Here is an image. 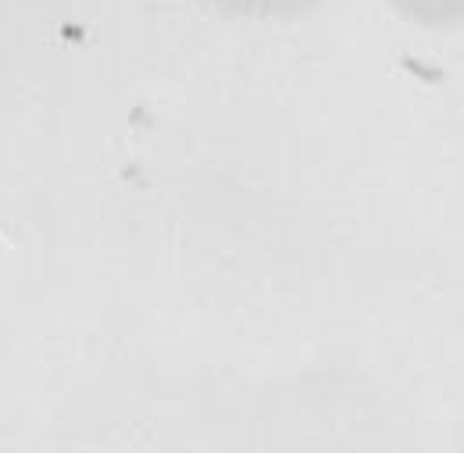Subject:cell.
I'll list each match as a JSON object with an SVG mask.
<instances>
[{"label":"cell","instance_id":"cell-1","mask_svg":"<svg viewBox=\"0 0 464 453\" xmlns=\"http://www.w3.org/2000/svg\"><path fill=\"white\" fill-rule=\"evenodd\" d=\"M397 14H404L429 29H454L464 25V0H390Z\"/></svg>","mask_w":464,"mask_h":453},{"label":"cell","instance_id":"cell-2","mask_svg":"<svg viewBox=\"0 0 464 453\" xmlns=\"http://www.w3.org/2000/svg\"><path fill=\"white\" fill-rule=\"evenodd\" d=\"M193 4H211V7H222V11L261 14V11H293V7H304L311 0H193Z\"/></svg>","mask_w":464,"mask_h":453}]
</instances>
